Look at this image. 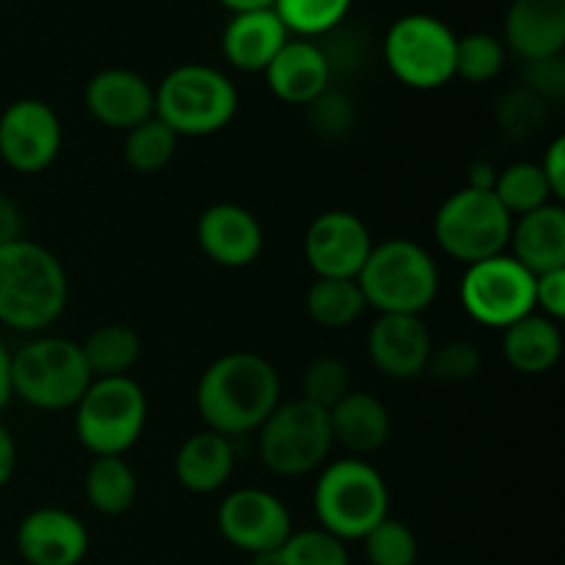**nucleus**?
I'll return each instance as SVG.
<instances>
[{
  "mask_svg": "<svg viewBox=\"0 0 565 565\" xmlns=\"http://www.w3.org/2000/svg\"><path fill=\"white\" fill-rule=\"evenodd\" d=\"M281 403V379L274 364L254 351H230L199 375L196 412L204 428L237 439L257 434Z\"/></svg>",
  "mask_w": 565,
  "mask_h": 565,
  "instance_id": "nucleus-1",
  "label": "nucleus"
},
{
  "mask_svg": "<svg viewBox=\"0 0 565 565\" xmlns=\"http://www.w3.org/2000/svg\"><path fill=\"white\" fill-rule=\"evenodd\" d=\"M70 276L64 263L36 241L0 246V326L20 334H44L64 315Z\"/></svg>",
  "mask_w": 565,
  "mask_h": 565,
  "instance_id": "nucleus-2",
  "label": "nucleus"
},
{
  "mask_svg": "<svg viewBox=\"0 0 565 565\" xmlns=\"http://www.w3.org/2000/svg\"><path fill=\"white\" fill-rule=\"evenodd\" d=\"M356 281L379 315H425L439 298L441 270L423 243L390 237L375 243Z\"/></svg>",
  "mask_w": 565,
  "mask_h": 565,
  "instance_id": "nucleus-3",
  "label": "nucleus"
},
{
  "mask_svg": "<svg viewBox=\"0 0 565 565\" xmlns=\"http://www.w3.org/2000/svg\"><path fill=\"white\" fill-rule=\"evenodd\" d=\"M11 397L39 412L75 408L94 381L81 342L70 337L33 334L11 351Z\"/></svg>",
  "mask_w": 565,
  "mask_h": 565,
  "instance_id": "nucleus-4",
  "label": "nucleus"
},
{
  "mask_svg": "<svg viewBox=\"0 0 565 565\" xmlns=\"http://www.w3.org/2000/svg\"><path fill=\"white\" fill-rule=\"evenodd\" d=\"M318 527L340 541H362L390 516V486L367 458H340L320 467L312 491Z\"/></svg>",
  "mask_w": 565,
  "mask_h": 565,
  "instance_id": "nucleus-5",
  "label": "nucleus"
},
{
  "mask_svg": "<svg viewBox=\"0 0 565 565\" xmlns=\"http://www.w3.org/2000/svg\"><path fill=\"white\" fill-rule=\"evenodd\" d=\"M241 108L232 77L210 64H180L154 86V116L177 138H207L224 130Z\"/></svg>",
  "mask_w": 565,
  "mask_h": 565,
  "instance_id": "nucleus-6",
  "label": "nucleus"
},
{
  "mask_svg": "<svg viewBox=\"0 0 565 565\" xmlns=\"http://www.w3.org/2000/svg\"><path fill=\"white\" fill-rule=\"evenodd\" d=\"M147 392L130 375L94 379L75 406V436L97 456H127L147 428Z\"/></svg>",
  "mask_w": 565,
  "mask_h": 565,
  "instance_id": "nucleus-7",
  "label": "nucleus"
},
{
  "mask_svg": "<svg viewBox=\"0 0 565 565\" xmlns=\"http://www.w3.org/2000/svg\"><path fill=\"white\" fill-rule=\"evenodd\" d=\"M334 436L329 412L296 397L281 401L257 428V452L265 469L279 478H303L329 461Z\"/></svg>",
  "mask_w": 565,
  "mask_h": 565,
  "instance_id": "nucleus-8",
  "label": "nucleus"
},
{
  "mask_svg": "<svg viewBox=\"0 0 565 565\" xmlns=\"http://www.w3.org/2000/svg\"><path fill=\"white\" fill-rule=\"evenodd\" d=\"M458 36L445 20L425 11L397 17L384 36V64L414 92H436L456 77Z\"/></svg>",
  "mask_w": 565,
  "mask_h": 565,
  "instance_id": "nucleus-9",
  "label": "nucleus"
},
{
  "mask_svg": "<svg viewBox=\"0 0 565 565\" xmlns=\"http://www.w3.org/2000/svg\"><path fill=\"white\" fill-rule=\"evenodd\" d=\"M511 226V213L502 207L494 191L469 185L452 191L434 215L436 246L463 265L505 254Z\"/></svg>",
  "mask_w": 565,
  "mask_h": 565,
  "instance_id": "nucleus-10",
  "label": "nucleus"
},
{
  "mask_svg": "<svg viewBox=\"0 0 565 565\" xmlns=\"http://www.w3.org/2000/svg\"><path fill=\"white\" fill-rule=\"evenodd\" d=\"M461 307L486 329H508L535 312V276L511 254L467 265L461 276Z\"/></svg>",
  "mask_w": 565,
  "mask_h": 565,
  "instance_id": "nucleus-11",
  "label": "nucleus"
},
{
  "mask_svg": "<svg viewBox=\"0 0 565 565\" xmlns=\"http://www.w3.org/2000/svg\"><path fill=\"white\" fill-rule=\"evenodd\" d=\"M61 143L64 127L44 99H14L0 114V160L17 174L47 171L61 154Z\"/></svg>",
  "mask_w": 565,
  "mask_h": 565,
  "instance_id": "nucleus-12",
  "label": "nucleus"
},
{
  "mask_svg": "<svg viewBox=\"0 0 565 565\" xmlns=\"http://www.w3.org/2000/svg\"><path fill=\"white\" fill-rule=\"evenodd\" d=\"M221 539L246 555L281 550L292 533V516L285 500L265 489H235L221 500L215 513Z\"/></svg>",
  "mask_w": 565,
  "mask_h": 565,
  "instance_id": "nucleus-13",
  "label": "nucleus"
},
{
  "mask_svg": "<svg viewBox=\"0 0 565 565\" xmlns=\"http://www.w3.org/2000/svg\"><path fill=\"white\" fill-rule=\"evenodd\" d=\"M373 246L370 226L351 210L315 215L303 235V257L315 270V279H356Z\"/></svg>",
  "mask_w": 565,
  "mask_h": 565,
  "instance_id": "nucleus-14",
  "label": "nucleus"
},
{
  "mask_svg": "<svg viewBox=\"0 0 565 565\" xmlns=\"http://www.w3.org/2000/svg\"><path fill=\"white\" fill-rule=\"evenodd\" d=\"M14 544L25 565H81L92 539L75 513L47 505L22 516Z\"/></svg>",
  "mask_w": 565,
  "mask_h": 565,
  "instance_id": "nucleus-15",
  "label": "nucleus"
},
{
  "mask_svg": "<svg viewBox=\"0 0 565 565\" xmlns=\"http://www.w3.org/2000/svg\"><path fill=\"white\" fill-rule=\"evenodd\" d=\"M434 337L423 315H379L367 331V356L392 381L419 379L428 367Z\"/></svg>",
  "mask_w": 565,
  "mask_h": 565,
  "instance_id": "nucleus-16",
  "label": "nucleus"
},
{
  "mask_svg": "<svg viewBox=\"0 0 565 565\" xmlns=\"http://www.w3.org/2000/svg\"><path fill=\"white\" fill-rule=\"evenodd\" d=\"M199 248L221 268H248L265 248V232L257 215L235 202H215L196 221Z\"/></svg>",
  "mask_w": 565,
  "mask_h": 565,
  "instance_id": "nucleus-17",
  "label": "nucleus"
},
{
  "mask_svg": "<svg viewBox=\"0 0 565 565\" xmlns=\"http://www.w3.org/2000/svg\"><path fill=\"white\" fill-rule=\"evenodd\" d=\"M83 103L94 121L127 132L154 116V86L138 72L108 66L88 77Z\"/></svg>",
  "mask_w": 565,
  "mask_h": 565,
  "instance_id": "nucleus-18",
  "label": "nucleus"
},
{
  "mask_svg": "<svg viewBox=\"0 0 565 565\" xmlns=\"http://www.w3.org/2000/svg\"><path fill=\"white\" fill-rule=\"evenodd\" d=\"M263 75L276 99L298 105V108L315 103L334 81L323 44L312 42V39H290Z\"/></svg>",
  "mask_w": 565,
  "mask_h": 565,
  "instance_id": "nucleus-19",
  "label": "nucleus"
},
{
  "mask_svg": "<svg viewBox=\"0 0 565 565\" xmlns=\"http://www.w3.org/2000/svg\"><path fill=\"white\" fill-rule=\"evenodd\" d=\"M502 44L524 64L563 55L565 0H513L508 6Z\"/></svg>",
  "mask_w": 565,
  "mask_h": 565,
  "instance_id": "nucleus-20",
  "label": "nucleus"
},
{
  "mask_svg": "<svg viewBox=\"0 0 565 565\" xmlns=\"http://www.w3.org/2000/svg\"><path fill=\"white\" fill-rule=\"evenodd\" d=\"M290 31L274 9L232 14L221 33V53L237 72H265L281 47L290 42Z\"/></svg>",
  "mask_w": 565,
  "mask_h": 565,
  "instance_id": "nucleus-21",
  "label": "nucleus"
},
{
  "mask_svg": "<svg viewBox=\"0 0 565 565\" xmlns=\"http://www.w3.org/2000/svg\"><path fill=\"white\" fill-rule=\"evenodd\" d=\"M508 248L516 263L533 276L565 268V210L561 202H550L544 207L513 218Z\"/></svg>",
  "mask_w": 565,
  "mask_h": 565,
  "instance_id": "nucleus-22",
  "label": "nucleus"
},
{
  "mask_svg": "<svg viewBox=\"0 0 565 565\" xmlns=\"http://www.w3.org/2000/svg\"><path fill=\"white\" fill-rule=\"evenodd\" d=\"M329 423L334 445L353 458H367L386 447L392 436V414L381 397L367 392H348L340 403L329 408Z\"/></svg>",
  "mask_w": 565,
  "mask_h": 565,
  "instance_id": "nucleus-23",
  "label": "nucleus"
},
{
  "mask_svg": "<svg viewBox=\"0 0 565 565\" xmlns=\"http://www.w3.org/2000/svg\"><path fill=\"white\" fill-rule=\"evenodd\" d=\"M235 445L215 430L188 436L174 456V478L191 494H215L235 472Z\"/></svg>",
  "mask_w": 565,
  "mask_h": 565,
  "instance_id": "nucleus-24",
  "label": "nucleus"
},
{
  "mask_svg": "<svg viewBox=\"0 0 565 565\" xmlns=\"http://www.w3.org/2000/svg\"><path fill=\"white\" fill-rule=\"evenodd\" d=\"M502 356L508 367L522 375L550 373L563 356L561 323L530 312L527 318L502 329Z\"/></svg>",
  "mask_w": 565,
  "mask_h": 565,
  "instance_id": "nucleus-25",
  "label": "nucleus"
},
{
  "mask_svg": "<svg viewBox=\"0 0 565 565\" xmlns=\"http://www.w3.org/2000/svg\"><path fill=\"white\" fill-rule=\"evenodd\" d=\"M83 494L92 511L121 516L136 505L138 478L125 456H97L83 475Z\"/></svg>",
  "mask_w": 565,
  "mask_h": 565,
  "instance_id": "nucleus-26",
  "label": "nucleus"
},
{
  "mask_svg": "<svg viewBox=\"0 0 565 565\" xmlns=\"http://www.w3.org/2000/svg\"><path fill=\"white\" fill-rule=\"evenodd\" d=\"M83 359L94 379H114L127 375L138 364L143 351L141 334L127 323L97 326L86 342H81Z\"/></svg>",
  "mask_w": 565,
  "mask_h": 565,
  "instance_id": "nucleus-27",
  "label": "nucleus"
},
{
  "mask_svg": "<svg viewBox=\"0 0 565 565\" xmlns=\"http://www.w3.org/2000/svg\"><path fill=\"white\" fill-rule=\"evenodd\" d=\"M303 303L309 318L331 331L348 329L367 312V301L356 279H315Z\"/></svg>",
  "mask_w": 565,
  "mask_h": 565,
  "instance_id": "nucleus-28",
  "label": "nucleus"
},
{
  "mask_svg": "<svg viewBox=\"0 0 565 565\" xmlns=\"http://www.w3.org/2000/svg\"><path fill=\"white\" fill-rule=\"evenodd\" d=\"M177 143H180L177 132L166 127L158 116H152L125 132L121 158L138 174H158L174 160Z\"/></svg>",
  "mask_w": 565,
  "mask_h": 565,
  "instance_id": "nucleus-29",
  "label": "nucleus"
},
{
  "mask_svg": "<svg viewBox=\"0 0 565 565\" xmlns=\"http://www.w3.org/2000/svg\"><path fill=\"white\" fill-rule=\"evenodd\" d=\"M491 191L500 199L502 207L511 213V218H519V215L533 213V210L555 202L539 163H530V160H516V163L497 171V180Z\"/></svg>",
  "mask_w": 565,
  "mask_h": 565,
  "instance_id": "nucleus-30",
  "label": "nucleus"
},
{
  "mask_svg": "<svg viewBox=\"0 0 565 565\" xmlns=\"http://www.w3.org/2000/svg\"><path fill=\"white\" fill-rule=\"evenodd\" d=\"M353 0H276L274 11L290 36L298 39H318L340 31L342 22L348 20Z\"/></svg>",
  "mask_w": 565,
  "mask_h": 565,
  "instance_id": "nucleus-31",
  "label": "nucleus"
},
{
  "mask_svg": "<svg viewBox=\"0 0 565 565\" xmlns=\"http://www.w3.org/2000/svg\"><path fill=\"white\" fill-rule=\"evenodd\" d=\"M508 50L500 36L486 31L458 36L456 44V77L467 83H489L505 70Z\"/></svg>",
  "mask_w": 565,
  "mask_h": 565,
  "instance_id": "nucleus-32",
  "label": "nucleus"
},
{
  "mask_svg": "<svg viewBox=\"0 0 565 565\" xmlns=\"http://www.w3.org/2000/svg\"><path fill=\"white\" fill-rule=\"evenodd\" d=\"M370 565H417V535L401 519L386 516L362 539Z\"/></svg>",
  "mask_w": 565,
  "mask_h": 565,
  "instance_id": "nucleus-33",
  "label": "nucleus"
},
{
  "mask_svg": "<svg viewBox=\"0 0 565 565\" xmlns=\"http://www.w3.org/2000/svg\"><path fill=\"white\" fill-rule=\"evenodd\" d=\"M494 116L508 138L522 141V138L535 136V132L546 125L550 105L541 103V99L535 97V94H530L524 86H513L497 97Z\"/></svg>",
  "mask_w": 565,
  "mask_h": 565,
  "instance_id": "nucleus-34",
  "label": "nucleus"
},
{
  "mask_svg": "<svg viewBox=\"0 0 565 565\" xmlns=\"http://www.w3.org/2000/svg\"><path fill=\"white\" fill-rule=\"evenodd\" d=\"M279 552L285 565H351L345 541L326 533L323 527L298 530V533L292 530Z\"/></svg>",
  "mask_w": 565,
  "mask_h": 565,
  "instance_id": "nucleus-35",
  "label": "nucleus"
},
{
  "mask_svg": "<svg viewBox=\"0 0 565 565\" xmlns=\"http://www.w3.org/2000/svg\"><path fill=\"white\" fill-rule=\"evenodd\" d=\"M348 392H351V370H348V364L337 356H318L303 370L301 395L298 397L329 412Z\"/></svg>",
  "mask_w": 565,
  "mask_h": 565,
  "instance_id": "nucleus-36",
  "label": "nucleus"
},
{
  "mask_svg": "<svg viewBox=\"0 0 565 565\" xmlns=\"http://www.w3.org/2000/svg\"><path fill=\"white\" fill-rule=\"evenodd\" d=\"M480 367H483V353L475 342L450 340L430 351L425 373L441 384H463V381L475 379Z\"/></svg>",
  "mask_w": 565,
  "mask_h": 565,
  "instance_id": "nucleus-37",
  "label": "nucleus"
},
{
  "mask_svg": "<svg viewBox=\"0 0 565 565\" xmlns=\"http://www.w3.org/2000/svg\"><path fill=\"white\" fill-rule=\"evenodd\" d=\"M309 125L326 138H345L356 127V105L345 92H337L334 86L326 88L315 103L307 105Z\"/></svg>",
  "mask_w": 565,
  "mask_h": 565,
  "instance_id": "nucleus-38",
  "label": "nucleus"
},
{
  "mask_svg": "<svg viewBox=\"0 0 565 565\" xmlns=\"http://www.w3.org/2000/svg\"><path fill=\"white\" fill-rule=\"evenodd\" d=\"M522 86L530 94L541 99V103L552 105L561 103L565 97V58L563 55H552V58L530 61L524 64Z\"/></svg>",
  "mask_w": 565,
  "mask_h": 565,
  "instance_id": "nucleus-39",
  "label": "nucleus"
},
{
  "mask_svg": "<svg viewBox=\"0 0 565 565\" xmlns=\"http://www.w3.org/2000/svg\"><path fill=\"white\" fill-rule=\"evenodd\" d=\"M535 312L555 323L565 318V268L535 276Z\"/></svg>",
  "mask_w": 565,
  "mask_h": 565,
  "instance_id": "nucleus-40",
  "label": "nucleus"
},
{
  "mask_svg": "<svg viewBox=\"0 0 565 565\" xmlns=\"http://www.w3.org/2000/svg\"><path fill=\"white\" fill-rule=\"evenodd\" d=\"M541 174H544L546 185H550V193L555 202H563L565 199V138L555 136L550 141V147L544 149V158L539 163Z\"/></svg>",
  "mask_w": 565,
  "mask_h": 565,
  "instance_id": "nucleus-41",
  "label": "nucleus"
},
{
  "mask_svg": "<svg viewBox=\"0 0 565 565\" xmlns=\"http://www.w3.org/2000/svg\"><path fill=\"white\" fill-rule=\"evenodd\" d=\"M22 226H25V221H22L20 204L9 193L0 191V246H6L11 241H20Z\"/></svg>",
  "mask_w": 565,
  "mask_h": 565,
  "instance_id": "nucleus-42",
  "label": "nucleus"
},
{
  "mask_svg": "<svg viewBox=\"0 0 565 565\" xmlns=\"http://www.w3.org/2000/svg\"><path fill=\"white\" fill-rule=\"evenodd\" d=\"M17 472V441L14 434L0 423V489L11 483Z\"/></svg>",
  "mask_w": 565,
  "mask_h": 565,
  "instance_id": "nucleus-43",
  "label": "nucleus"
},
{
  "mask_svg": "<svg viewBox=\"0 0 565 565\" xmlns=\"http://www.w3.org/2000/svg\"><path fill=\"white\" fill-rule=\"evenodd\" d=\"M497 171L494 166L489 163V160H478V163H472V169H469V188H483V191H491L494 188V180H497Z\"/></svg>",
  "mask_w": 565,
  "mask_h": 565,
  "instance_id": "nucleus-44",
  "label": "nucleus"
},
{
  "mask_svg": "<svg viewBox=\"0 0 565 565\" xmlns=\"http://www.w3.org/2000/svg\"><path fill=\"white\" fill-rule=\"evenodd\" d=\"M11 351L0 342V412L11 403V379H9Z\"/></svg>",
  "mask_w": 565,
  "mask_h": 565,
  "instance_id": "nucleus-45",
  "label": "nucleus"
},
{
  "mask_svg": "<svg viewBox=\"0 0 565 565\" xmlns=\"http://www.w3.org/2000/svg\"><path fill=\"white\" fill-rule=\"evenodd\" d=\"M224 9H230L232 14H243V11H263L274 9L276 0H218Z\"/></svg>",
  "mask_w": 565,
  "mask_h": 565,
  "instance_id": "nucleus-46",
  "label": "nucleus"
},
{
  "mask_svg": "<svg viewBox=\"0 0 565 565\" xmlns=\"http://www.w3.org/2000/svg\"><path fill=\"white\" fill-rule=\"evenodd\" d=\"M252 561L248 565H285L281 561V552L279 550H270V552H259V555H248Z\"/></svg>",
  "mask_w": 565,
  "mask_h": 565,
  "instance_id": "nucleus-47",
  "label": "nucleus"
},
{
  "mask_svg": "<svg viewBox=\"0 0 565 565\" xmlns=\"http://www.w3.org/2000/svg\"><path fill=\"white\" fill-rule=\"evenodd\" d=\"M401 3H423V0H401Z\"/></svg>",
  "mask_w": 565,
  "mask_h": 565,
  "instance_id": "nucleus-48",
  "label": "nucleus"
},
{
  "mask_svg": "<svg viewBox=\"0 0 565 565\" xmlns=\"http://www.w3.org/2000/svg\"><path fill=\"white\" fill-rule=\"evenodd\" d=\"M0 565H17V563H9V561H0Z\"/></svg>",
  "mask_w": 565,
  "mask_h": 565,
  "instance_id": "nucleus-49",
  "label": "nucleus"
}]
</instances>
